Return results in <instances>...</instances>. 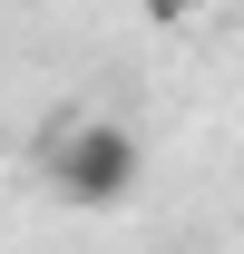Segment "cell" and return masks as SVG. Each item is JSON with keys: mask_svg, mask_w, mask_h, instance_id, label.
<instances>
[{"mask_svg": "<svg viewBox=\"0 0 244 254\" xmlns=\"http://www.w3.org/2000/svg\"><path fill=\"white\" fill-rule=\"evenodd\" d=\"M39 166H49V186H59L68 205L108 215V205L137 195L147 147H137V127H127V118H59L49 137H39Z\"/></svg>", "mask_w": 244, "mask_h": 254, "instance_id": "obj_1", "label": "cell"}, {"mask_svg": "<svg viewBox=\"0 0 244 254\" xmlns=\"http://www.w3.org/2000/svg\"><path fill=\"white\" fill-rule=\"evenodd\" d=\"M137 10H147V20H156V30H185V20H205V10H215V0H137Z\"/></svg>", "mask_w": 244, "mask_h": 254, "instance_id": "obj_2", "label": "cell"}]
</instances>
